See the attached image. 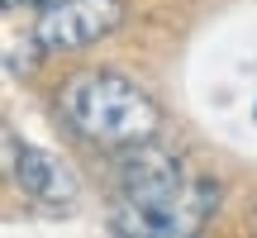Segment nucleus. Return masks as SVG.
Returning a JSON list of instances; mask_svg holds the SVG:
<instances>
[{
    "instance_id": "20e7f679",
    "label": "nucleus",
    "mask_w": 257,
    "mask_h": 238,
    "mask_svg": "<svg viewBox=\"0 0 257 238\" xmlns=\"http://www.w3.org/2000/svg\"><path fill=\"white\" fill-rule=\"evenodd\" d=\"M5 157H10L15 186L29 195V200H43V205H72L76 200V176L67 172L53 153L29 148V143H19L15 134H5Z\"/></svg>"
},
{
    "instance_id": "39448f33",
    "label": "nucleus",
    "mask_w": 257,
    "mask_h": 238,
    "mask_svg": "<svg viewBox=\"0 0 257 238\" xmlns=\"http://www.w3.org/2000/svg\"><path fill=\"white\" fill-rule=\"evenodd\" d=\"M5 5L10 10H19V5H38V10H43V5H53V0H5Z\"/></svg>"
},
{
    "instance_id": "f03ea898",
    "label": "nucleus",
    "mask_w": 257,
    "mask_h": 238,
    "mask_svg": "<svg viewBox=\"0 0 257 238\" xmlns=\"http://www.w3.org/2000/svg\"><path fill=\"white\" fill-rule=\"evenodd\" d=\"M214 210H219V181L195 176L191 186H181L172 195H148V200L119 195L114 210H110V229L134 233V238H186V233L200 229Z\"/></svg>"
},
{
    "instance_id": "f257e3e1",
    "label": "nucleus",
    "mask_w": 257,
    "mask_h": 238,
    "mask_svg": "<svg viewBox=\"0 0 257 238\" xmlns=\"http://www.w3.org/2000/svg\"><path fill=\"white\" fill-rule=\"evenodd\" d=\"M62 119L72 134H81L95 148H134L148 143L162 124L157 100L124 72H81L57 95Z\"/></svg>"
},
{
    "instance_id": "7ed1b4c3",
    "label": "nucleus",
    "mask_w": 257,
    "mask_h": 238,
    "mask_svg": "<svg viewBox=\"0 0 257 238\" xmlns=\"http://www.w3.org/2000/svg\"><path fill=\"white\" fill-rule=\"evenodd\" d=\"M119 24H124L119 0H53L34 24V43L43 53H76V48L100 43Z\"/></svg>"
}]
</instances>
